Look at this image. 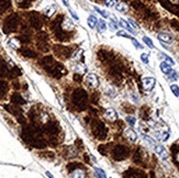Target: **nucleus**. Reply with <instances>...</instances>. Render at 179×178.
Segmentation results:
<instances>
[{
  "label": "nucleus",
  "mask_w": 179,
  "mask_h": 178,
  "mask_svg": "<svg viewBox=\"0 0 179 178\" xmlns=\"http://www.w3.org/2000/svg\"><path fill=\"white\" fill-rule=\"evenodd\" d=\"M156 85V79L154 77H145L143 78V88L145 91H151Z\"/></svg>",
  "instance_id": "obj_1"
},
{
  "label": "nucleus",
  "mask_w": 179,
  "mask_h": 178,
  "mask_svg": "<svg viewBox=\"0 0 179 178\" xmlns=\"http://www.w3.org/2000/svg\"><path fill=\"white\" fill-rule=\"evenodd\" d=\"M86 83L93 88H97L99 86V79L97 77V75L95 74H89L86 77Z\"/></svg>",
  "instance_id": "obj_2"
},
{
  "label": "nucleus",
  "mask_w": 179,
  "mask_h": 178,
  "mask_svg": "<svg viewBox=\"0 0 179 178\" xmlns=\"http://www.w3.org/2000/svg\"><path fill=\"white\" fill-rule=\"evenodd\" d=\"M155 152H156V154H157L161 158H163V160H167L168 154H167L166 148H164L163 145H155Z\"/></svg>",
  "instance_id": "obj_3"
},
{
  "label": "nucleus",
  "mask_w": 179,
  "mask_h": 178,
  "mask_svg": "<svg viewBox=\"0 0 179 178\" xmlns=\"http://www.w3.org/2000/svg\"><path fill=\"white\" fill-rule=\"evenodd\" d=\"M124 135H125V137L131 142H135L136 139H137V134H136L135 132L131 129V128L124 130Z\"/></svg>",
  "instance_id": "obj_4"
},
{
  "label": "nucleus",
  "mask_w": 179,
  "mask_h": 178,
  "mask_svg": "<svg viewBox=\"0 0 179 178\" xmlns=\"http://www.w3.org/2000/svg\"><path fill=\"white\" fill-rule=\"evenodd\" d=\"M62 28L64 29L65 31H73L74 30V23H73V21L70 20L69 18H65L64 19V21H63L62 23Z\"/></svg>",
  "instance_id": "obj_5"
},
{
  "label": "nucleus",
  "mask_w": 179,
  "mask_h": 178,
  "mask_svg": "<svg viewBox=\"0 0 179 178\" xmlns=\"http://www.w3.org/2000/svg\"><path fill=\"white\" fill-rule=\"evenodd\" d=\"M157 37L163 43H172L174 41V37L170 34H168V33H159Z\"/></svg>",
  "instance_id": "obj_6"
},
{
  "label": "nucleus",
  "mask_w": 179,
  "mask_h": 178,
  "mask_svg": "<svg viewBox=\"0 0 179 178\" xmlns=\"http://www.w3.org/2000/svg\"><path fill=\"white\" fill-rule=\"evenodd\" d=\"M105 117L108 118L110 121H114V120H117L118 119L117 111L114 110L113 108H108V109L105 110Z\"/></svg>",
  "instance_id": "obj_7"
},
{
  "label": "nucleus",
  "mask_w": 179,
  "mask_h": 178,
  "mask_svg": "<svg viewBox=\"0 0 179 178\" xmlns=\"http://www.w3.org/2000/svg\"><path fill=\"white\" fill-rule=\"evenodd\" d=\"M159 67H161V72H163L165 75H167V76L173 72V69H172V67H170V65H169V64H167L166 62H161V66H159Z\"/></svg>",
  "instance_id": "obj_8"
},
{
  "label": "nucleus",
  "mask_w": 179,
  "mask_h": 178,
  "mask_svg": "<svg viewBox=\"0 0 179 178\" xmlns=\"http://www.w3.org/2000/svg\"><path fill=\"white\" fill-rule=\"evenodd\" d=\"M87 23H88L90 29H95V28H97V24H98V19L91 14V16H89L88 19H87Z\"/></svg>",
  "instance_id": "obj_9"
},
{
  "label": "nucleus",
  "mask_w": 179,
  "mask_h": 178,
  "mask_svg": "<svg viewBox=\"0 0 179 178\" xmlns=\"http://www.w3.org/2000/svg\"><path fill=\"white\" fill-rule=\"evenodd\" d=\"M119 24L121 25L122 28H124V29H125L126 31L131 32L132 34H135V30H134L133 28H131V25L129 24V23H128L126 21H124L123 19H120V20H119Z\"/></svg>",
  "instance_id": "obj_10"
},
{
  "label": "nucleus",
  "mask_w": 179,
  "mask_h": 178,
  "mask_svg": "<svg viewBox=\"0 0 179 178\" xmlns=\"http://www.w3.org/2000/svg\"><path fill=\"white\" fill-rule=\"evenodd\" d=\"M116 9H117V11H119V12L126 13L128 10H129V6L125 2H119V3L116 5Z\"/></svg>",
  "instance_id": "obj_11"
},
{
  "label": "nucleus",
  "mask_w": 179,
  "mask_h": 178,
  "mask_svg": "<svg viewBox=\"0 0 179 178\" xmlns=\"http://www.w3.org/2000/svg\"><path fill=\"white\" fill-rule=\"evenodd\" d=\"M75 72H77V73H79V74H86L87 73V67L85 66V64H82V63H78V64L76 65Z\"/></svg>",
  "instance_id": "obj_12"
},
{
  "label": "nucleus",
  "mask_w": 179,
  "mask_h": 178,
  "mask_svg": "<svg viewBox=\"0 0 179 178\" xmlns=\"http://www.w3.org/2000/svg\"><path fill=\"white\" fill-rule=\"evenodd\" d=\"M55 12H56V7L55 6L46 7V8L44 9V13H45L47 17H52Z\"/></svg>",
  "instance_id": "obj_13"
},
{
  "label": "nucleus",
  "mask_w": 179,
  "mask_h": 178,
  "mask_svg": "<svg viewBox=\"0 0 179 178\" xmlns=\"http://www.w3.org/2000/svg\"><path fill=\"white\" fill-rule=\"evenodd\" d=\"M97 28H98V31L103 33L105 30H107V24L103 20H98V24H97Z\"/></svg>",
  "instance_id": "obj_14"
},
{
  "label": "nucleus",
  "mask_w": 179,
  "mask_h": 178,
  "mask_svg": "<svg viewBox=\"0 0 179 178\" xmlns=\"http://www.w3.org/2000/svg\"><path fill=\"white\" fill-rule=\"evenodd\" d=\"M73 178H84L85 177V172L81 169H76L73 172Z\"/></svg>",
  "instance_id": "obj_15"
},
{
  "label": "nucleus",
  "mask_w": 179,
  "mask_h": 178,
  "mask_svg": "<svg viewBox=\"0 0 179 178\" xmlns=\"http://www.w3.org/2000/svg\"><path fill=\"white\" fill-rule=\"evenodd\" d=\"M157 136L161 141H167L168 137H169V133L168 132H157Z\"/></svg>",
  "instance_id": "obj_16"
},
{
  "label": "nucleus",
  "mask_w": 179,
  "mask_h": 178,
  "mask_svg": "<svg viewBox=\"0 0 179 178\" xmlns=\"http://www.w3.org/2000/svg\"><path fill=\"white\" fill-rule=\"evenodd\" d=\"M9 45L13 47V49H18L19 46H20V42H19V40L17 39H11V40H9Z\"/></svg>",
  "instance_id": "obj_17"
},
{
  "label": "nucleus",
  "mask_w": 179,
  "mask_h": 178,
  "mask_svg": "<svg viewBox=\"0 0 179 178\" xmlns=\"http://www.w3.org/2000/svg\"><path fill=\"white\" fill-rule=\"evenodd\" d=\"M95 172H96V174H97V176H98L99 178H107V176H105V173L103 172L101 168L96 167V168H95Z\"/></svg>",
  "instance_id": "obj_18"
},
{
  "label": "nucleus",
  "mask_w": 179,
  "mask_h": 178,
  "mask_svg": "<svg viewBox=\"0 0 179 178\" xmlns=\"http://www.w3.org/2000/svg\"><path fill=\"white\" fill-rule=\"evenodd\" d=\"M143 41H144V43L147 45L149 49H154V44H153V41L147 37H143Z\"/></svg>",
  "instance_id": "obj_19"
},
{
  "label": "nucleus",
  "mask_w": 179,
  "mask_h": 178,
  "mask_svg": "<svg viewBox=\"0 0 179 178\" xmlns=\"http://www.w3.org/2000/svg\"><path fill=\"white\" fill-rule=\"evenodd\" d=\"M95 10H96V11H97L98 13H100V14H101V16H102L103 18H108V17L110 16V14H109V12H107L105 10H102V9H100V8H98V7H95Z\"/></svg>",
  "instance_id": "obj_20"
},
{
  "label": "nucleus",
  "mask_w": 179,
  "mask_h": 178,
  "mask_svg": "<svg viewBox=\"0 0 179 178\" xmlns=\"http://www.w3.org/2000/svg\"><path fill=\"white\" fill-rule=\"evenodd\" d=\"M170 90H172V92H173L175 96L179 97V87L177 85H172L170 86Z\"/></svg>",
  "instance_id": "obj_21"
},
{
  "label": "nucleus",
  "mask_w": 179,
  "mask_h": 178,
  "mask_svg": "<svg viewBox=\"0 0 179 178\" xmlns=\"http://www.w3.org/2000/svg\"><path fill=\"white\" fill-rule=\"evenodd\" d=\"M105 3L108 8H112L117 5V1L116 0H105Z\"/></svg>",
  "instance_id": "obj_22"
},
{
  "label": "nucleus",
  "mask_w": 179,
  "mask_h": 178,
  "mask_svg": "<svg viewBox=\"0 0 179 178\" xmlns=\"http://www.w3.org/2000/svg\"><path fill=\"white\" fill-rule=\"evenodd\" d=\"M143 139L147 142L149 145H155V141L152 139V137H149V136H147V135H143Z\"/></svg>",
  "instance_id": "obj_23"
},
{
  "label": "nucleus",
  "mask_w": 179,
  "mask_h": 178,
  "mask_svg": "<svg viewBox=\"0 0 179 178\" xmlns=\"http://www.w3.org/2000/svg\"><path fill=\"white\" fill-rule=\"evenodd\" d=\"M118 37H126V39H131V37L125 32V31H118L117 32Z\"/></svg>",
  "instance_id": "obj_24"
},
{
  "label": "nucleus",
  "mask_w": 179,
  "mask_h": 178,
  "mask_svg": "<svg viewBox=\"0 0 179 178\" xmlns=\"http://www.w3.org/2000/svg\"><path fill=\"white\" fill-rule=\"evenodd\" d=\"M126 121L129 122L131 127H133V125H135V122H136V119L134 117H126Z\"/></svg>",
  "instance_id": "obj_25"
},
{
  "label": "nucleus",
  "mask_w": 179,
  "mask_h": 178,
  "mask_svg": "<svg viewBox=\"0 0 179 178\" xmlns=\"http://www.w3.org/2000/svg\"><path fill=\"white\" fill-rule=\"evenodd\" d=\"M168 76H169V78H170V79L176 80V79H177V78H178V77H179V74H178V73H177V72H175V70H173V72H172L170 74L168 75Z\"/></svg>",
  "instance_id": "obj_26"
},
{
  "label": "nucleus",
  "mask_w": 179,
  "mask_h": 178,
  "mask_svg": "<svg viewBox=\"0 0 179 178\" xmlns=\"http://www.w3.org/2000/svg\"><path fill=\"white\" fill-rule=\"evenodd\" d=\"M148 56H149V54H147V53H143L141 55V60L143 61V63L148 64Z\"/></svg>",
  "instance_id": "obj_27"
},
{
  "label": "nucleus",
  "mask_w": 179,
  "mask_h": 178,
  "mask_svg": "<svg viewBox=\"0 0 179 178\" xmlns=\"http://www.w3.org/2000/svg\"><path fill=\"white\" fill-rule=\"evenodd\" d=\"M163 57L165 58V61H166L167 64H169V65H174V64H175V62H174V60H172V58H170L169 56L164 55V54H163Z\"/></svg>",
  "instance_id": "obj_28"
},
{
  "label": "nucleus",
  "mask_w": 179,
  "mask_h": 178,
  "mask_svg": "<svg viewBox=\"0 0 179 178\" xmlns=\"http://www.w3.org/2000/svg\"><path fill=\"white\" fill-rule=\"evenodd\" d=\"M131 40H132V43L134 44V46H135L136 49H143V45H141V44L138 43L135 39H132V37H131Z\"/></svg>",
  "instance_id": "obj_29"
},
{
  "label": "nucleus",
  "mask_w": 179,
  "mask_h": 178,
  "mask_svg": "<svg viewBox=\"0 0 179 178\" xmlns=\"http://www.w3.org/2000/svg\"><path fill=\"white\" fill-rule=\"evenodd\" d=\"M81 53H82V49H79L78 52H76L74 55H73V58H74V60H78L81 56Z\"/></svg>",
  "instance_id": "obj_30"
},
{
  "label": "nucleus",
  "mask_w": 179,
  "mask_h": 178,
  "mask_svg": "<svg viewBox=\"0 0 179 178\" xmlns=\"http://www.w3.org/2000/svg\"><path fill=\"white\" fill-rule=\"evenodd\" d=\"M109 25H110V29H112V30L114 31V30H117L118 29V25L116 22H113V20L112 21H110V23H109Z\"/></svg>",
  "instance_id": "obj_31"
},
{
  "label": "nucleus",
  "mask_w": 179,
  "mask_h": 178,
  "mask_svg": "<svg viewBox=\"0 0 179 178\" xmlns=\"http://www.w3.org/2000/svg\"><path fill=\"white\" fill-rule=\"evenodd\" d=\"M69 13H70V14H72V16H73V17H74V18L76 19V20H79V18H78V16H77V14H76V13H75L74 11L72 10V9H69Z\"/></svg>",
  "instance_id": "obj_32"
},
{
  "label": "nucleus",
  "mask_w": 179,
  "mask_h": 178,
  "mask_svg": "<svg viewBox=\"0 0 179 178\" xmlns=\"http://www.w3.org/2000/svg\"><path fill=\"white\" fill-rule=\"evenodd\" d=\"M62 1H63V3H64L66 7H69V2H68V0H62Z\"/></svg>",
  "instance_id": "obj_33"
},
{
  "label": "nucleus",
  "mask_w": 179,
  "mask_h": 178,
  "mask_svg": "<svg viewBox=\"0 0 179 178\" xmlns=\"http://www.w3.org/2000/svg\"><path fill=\"white\" fill-rule=\"evenodd\" d=\"M46 176H47V177H49V178H55V177H54V176H53V175H52V174H51V173H49V172H46Z\"/></svg>",
  "instance_id": "obj_34"
},
{
  "label": "nucleus",
  "mask_w": 179,
  "mask_h": 178,
  "mask_svg": "<svg viewBox=\"0 0 179 178\" xmlns=\"http://www.w3.org/2000/svg\"><path fill=\"white\" fill-rule=\"evenodd\" d=\"M129 22H130L131 24L133 25V26H134V28H136V29H137V28H138V26H137V25H136L135 23H134V22H133V21H132V20H129Z\"/></svg>",
  "instance_id": "obj_35"
},
{
  "label": "nucleus",
  "mask_w": 179,
  "mask_h": 178,
  "mask_svg": "<svg viewBox=\"0 0 179 178\" xmlns=\"http://www.w3.org/2000/svg\"><path fill=\"white\" fill-rule=\"evenodd\" d=\"M172 2H175V3H178L179 2V0H170Z\"/></svg>",
  "instance_id": "obj_36"
}]
</instances>
